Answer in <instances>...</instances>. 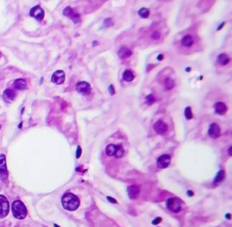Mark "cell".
<instances>
[{"instance_id": "obj_1", "label": "cell", "mask_w": 232, "mask_h": 227, "mask_svg": "<svg viewBox=\"0 0 232 227\" xmlns=\"http://www.w3.org/2000/svg\"><path fill=\"white\" fill-rule=\"evenodd\" d=\"M62 205L67 211H75L80 206V200L75 194L66 193L62 197Z\"/></svg>"}, {"instance_id": "obj_2", "label": "cell", "mask_w": 232, "mask_h": 227, "mask_svg": "<svg viewBox=\"0 0 232 227\" xmlns=\"http://www.w3.org/2000/svg\"><path fill=\"white\" fill-rule=\"evenodd\" d=\"M12 213H13V216L15 218L18 220H23L27 217V210L25 204L22 201L16 200L12 204Z\"/></svg>"}, {"instance_id": "obj_3", "label": "cell", "mask_w": 232, "mask_h": 227, "mask_svg": "<svg viewBox=\"0 0 232 227\" xmlns=\"http://www.w3.org/2000/svg\"><path fill=\"white\" fill-rule=\"evenodd\" d=\"M105 153L108 157H115V158H121L124 154V150L121 145H113L110 144L106 147Z\"/></svg>"}, {"instance_id": "obj_4", "label": "cell", "mask_w": 232, "mask_h": 227, "mask_svg": "<svg viewBox=\"0 0 232 227\" xmlns=\"http://www.w3.org/2000/svg\"><path fill=\"white\" fill-rule=\"evenodd\" d=\"M167 208L173 213H179L181 210V201L178 198L172 197L169 198L166 203Z\"/></svg>"}, {"instance_id": "obj_5", "label": "cell", "mask_w": 232, "mask_h": 227, "mask_svg": "<svg viewBox=\"0 0 232 227\" xmlns=\"http://www.w3.org/2000/svg\"><path fill=\"white\" fill-rule=\"evenodd\" d=\"M9 213V203L7 198L0 195V218H5Z\"/></svg>"}, {"instance_id": "obj_6", "label": "cell", "mask_w": 232, "mask_h": 227, "mask_svg": "<svg viewBox=\"0 0 232 227\" xmlns=\"http://www.w3.org/2000/svg\"><path fill=\"white\" fill-rule=\"evenodd\" d=\"M76 91L83 95H89L92 91V88L88 82L80 81L76 84Z\"/></svg>"}, {"instance_id": "obj_7", "label": "cell", "mask_w": 232, "mask_h": 227, "mask_svg": "<svg viewBox=\"0 0 232 227\" xmlns=\"http://www.w3.org/2000/svg\"><path fill=\"white\" fill-rule=\"evenodd\" d=\"M30 16L38 21H42L45 17V12L40 6H35L30 10Z\"/></svg>"}, {"instance_id": "obj_8", "label": "cell", "mask_w": 232, "mask_h": 227, "mask_svg": "<svg viewBox=\"0 0 232 227\" xmlns=\"http://www.w3.org/2000/svg\"><path fill=\"white\" fill-rule=\"evenodd\" d=\"M65 79V71L62 70H58L53 74L52 75V82L55 83V84H63Z\"/></svg>"}, {"instance_id": "obj_9", "label": "cell", "mask_w": 232, "mask_h": 227, "mask_svg": "<svg viewBox=\"0 0 232 227\" xmlns=\"http://www.w3.org/2000/svg\"><path fill=\"white\" fill-rule=\"evenodd\" d=\"M8 176L7 168L6 165V156L5 155H0V177L2 180H6Z\"/></svg>"}, {"instance_id": "obj_10", "label": "cell", "mask_w": 232, "mask_h": 227, "mask_svg": "<svg viewBox=\"0 0 232 227\" xmlns=\"http://www.w3.org/2000/svg\"><path fill=\"white\" fill-rule=\"evenodd\" d=\"M63 14H64L65 16L70 17L75 23H78V22L80 21V18H81V17H80V15L77 14L76 12H75V10L73 9L72 7H70V6H67V7H65V8L64 9Z\"/></svg>"}, {"instance_id": "obj_11", "label": "cell", "mask_w": 232, "mask_h": 227, "mask_svg": "<svg viewBox=\"0 0 232 227\" xmlns=\"http://www.w3.org/2000/svg\"><path fill=\"white\" fill-rule=\"evenodd\" d=\"M153 128L155 130V132L158 134V135H163L164 133L167 132L168 130V126L167 124L162 121H158L154 123L153 125Z\"/></svg>"}, {"instance_id": "obj_12", "label": "cell", "mask_w": 232, "mask_h": 227, "mask_svg": "<svg viewBox=\"0 0 232 227\" xmlns=\"http://www.w3.org/2000/svg\"><path fill=\"white\" fill-rule=\"evenodd\" d=\"M170 163V157L169 156V155H162V156L158 158L157 160V166L159 168H161V169H163V168H166L169 166Z\"/></svg>"}, {"instance_id": "obj_13", "label": "cell", "mask_w": 232, "mask_h": 227, "mask_svg": "<svg viewBox=\"0 0 232 227\" xmlns=\"http://www.w3.org/2000/svg\"><path fill=\"white\" fill-rule=\"evenodd\" d=\"M127 193H128V196L131 199L135 200L140 196V187L138 186H134V185L130 186L127 188Z\"/></svg>"}, {"instance_id": "obj_14", "label": "cell", "mask_w": 232, "mask_h": 227, "mask_svg": "<svg viewBox=\"0 0 232 227\" xmlns=\"http://www.w3.org/2000/svg\"><path fill=\"white\" fill-rule=\"evenodd\" d=\"M209 135L212 138H217L221 136V128H219L218 124L216 123L210 124L209 128Z\"/></svg>"}, {"instance_id": "obj_15", "label": "cell", "mask_w": 232, "mask_h": 227, "mask_svg": "<svg viewBox=\"0 0 232 227\" xmlns=\"http://www.w3.org/2000/svg\"><path fill=\"white\" fill-rule=\"evenodd\" d=\"M214 109H215V112L218 115H223L227 112L228 111V107L227 105L224 103V102H221V101H218L215 104L214 106Z\"/></svg>"}, {"instance_id": "obj_16", "label": "cell", "mask_w": 232, "mask_h": 227, "mask_svg": "<svg viewBox=\"0 0 232 227\" xmlns=\"http://www.w3.org/2000/svg\"><path fill=\"white\" fill-rule=\"evenodd\" d=\"M229 62H230V58L227 54H221L217 57V63L221 66L227 65Z\"/></svg>"}, {"instance_id": "obj_17", "label": "cell", "mask_w": 232, "mask_h": 227, "mask_svg": "<svg viewBox=\"0 0 232 227\" xmlns=\"http://www.w3.org/2000/svg\"><path fill=\"white\" fill-rule=\"evenodd\" d=\"M132 55V52L128 47H121L118 52V56L121 59H127Z\"/></svg>"}, {"instance_id": "obj_18", "label": "cell", "mask_w": 232, "mask_h": 227, "mask_svg": "<svg viewBox=\"0 0 232 227\" xmlns=\"http://www.w3.org/2000/svg\"><path fill=\"white\" fill-rule=\"evenodd\" d=\"M17 96V93L14 90L12 89H6L5 90L4 93H3V97L4 99L6 101H14V99L16 98Z\"/></svg>"}, {"instance_id": "obj_19", "label": "cell", "mask_w": 232, "mask_h": 227, "mask_svg": "<svg viewBox=\"0 0 232 227\" xmlns=\"http://www.w3.org/2000/svg\"><path fill=\"white\" fill-rule=\"evenodd\" d=\"M181 45L184 47H191L194 44V39L190 34H187L185 36H183L181 41Z\"/></svg>"}, {"instance_id": "obj_20", "label": "cell", "mask_w": 232, "mask_h": 227, "mask_svg": "<svg viewBox=\"0 0 232 227\" xmlns=\"http://www.w3.org/2000/svg\"><path fill=\"white\" fill-rule=\"evenodd\" d=\"M14 87L17 89V90H25L27 88V81L26 80L24 79H17L15 81H14Z\"/></svg>"}, {"instance_id": "obj_21", "label": "cell", "mask_w": 232, "mask_h": 227, "mask_svg": "<svg viewBox=\"0 0 232 227\" xmlns=\"http://www.w3.org/2000/svg\"><path fill=\"white\" fill-rule=\"evenodd\" d=\"M123 79L125 81H128V82L131 81L134 79V74H133V73L131 70H126V71H124V73L123 74Z\"/></svg>"}, {"instance_id": "obj_22", "label": "cell", "mask_w": 232, "mask_h": 227, "mask_svg": "<svg viewBox=\"0 0 232 227\" xmlns=\"http://www.w3.org/2000/svg\"><path fill=\"white\" fill-rule=\"evenodd\" d=\"M164 85H165V88L167 90H172L175 86V82L172 79V78H170V77H167L165 80H164Z\"/></svg>"}, {"instance_id": "obj_23", "label": "cell", "mask_w": 232, "mask_h": 227, "mask_svg": "<svg viewBox=\"0 0 232 227\" xmlns=\"http://www.w3.org/2000/svg\"><path fill=\"white\" fill-rule=\"evenodd\" d=\"M138 15L140 16V17L145 19V18H148L149 16H150V11L148 8H146V7H142L139 10L138 12Z\"/></svg>"}, {"instance_id": "obj_24", "label": "cell", "mask_w": 232, "mask_h": 227, "mask_svg": "<svg viewBox=\"0 0 232 227\" xmlns=\"http://www.w3.org/2000/svg\"><path fill=\"white\" fill-rule=\"evenodd\" d=\"M224 177H225V172H224L223 170H219V171L218 172L215 179H214V184L217 185V184H218V183H221V182L223 180V179H224Z\"/></svg>"}, {"instance_id": "obj_25", "label": "cell", "mask_w": 232, "mask_h": 227, "mask_svg": "<svg viewBox=\"0 0 232 227\" xmlns=\"http://www.w3.org/2000/svg\"><path fill=\"white\" fill-rule=\"evenodd\" d=\"M145 102L147 103V105H149V106L152 105L155 102V97L152 94L148 95V96H146V98H145Z\"/></svg>"}, {"instance_id": "obj_26", "label": "cell", "mask_w": 232, "mask_h": 227, "mask_svg": "<svg viewBox=\"0 0 232 227\" xmlns=\"http://www.w3.org/2000/svg\"><path fill=\"white\" fill-rule=\"evenodd\" d=\"M184 114H185V118L188 119V121H190V119H191V118H193V115H192V112H191L190 107H187V108L185 109Z\"/></svg>"}, {"instance_id": "obj_27", "label": "cell", "mask_w": 232, "mask_h": 227, "mask_svg": "<svg viewBox=\"0 0 232 227\" xmlns=\"http://www.w3.org/2000/svg\"><path fill=\"white\" fill-rule=\"evenodd\" d=\"M152 38L153 40H159L161 38V34L159 32H154L152 34Z\"/></svg>"}, {"instance_id": "obj_28", "label": "cell", "mask_w": 232, "mask_h": 227, "mask_svg": "<svg viewBox=\"0 0 232 227\" xmlns=\"http://www.w3.org/2000/svg\"><path fill=\"white\" fill-rule=\"evenodd\" d=\"M161 221H162V218H161V217H157V218H155V219L152 221V223H153V224H158Z\"/></svg>"}, {"instance_id": "obj_29", "label": "cell", "mask_w": 232, "mask_h": 227, "mask_svg": "<svg viewBox=\"0 0 232 227\" xmlns=\"http://www.w3.org/2000/svg\"><path fill=\"white\" fill-rule=\"evenodd\" d=\"M81 153H82V149L80 147H77V152H76V158H79L80 156H81Z\"/></svg>"}, {"instance_id": "obj_30", "label": "cell", "mask_w": 232, "mask_h": 227, "mask_svg": "<svg viewBox=\"0 0 232 227\" xmlns=\"http://www.w3.org/2000/svg\"><path fill=\"white\" fill-rule=\"evenodd\" d=\"M107 199L108 200H110V202H112V203H113V204H116L117 203V201L114 199V198H113V197H111V196H107Z\"/></svg>"}, {"instance_id": "obj_31", "label": "cell", "mask_w": 232, "mask_h": 227, "mask_svg": "<svg viewBox=\"0 0 232 227\" xmlns=\"http://www.w3.org/2000/svg\"><path fill=\"white\" fill-rule=\"evenodd\" d=\"M109 91H111V94H112V95H113V94H114V92H115V91H114V89H113V85H111V86L109 87Z\"/></svg>"}, {"instance_id": "obj_32", "label": "cell", "mask_w": 232, "mask_h": 227, "mask_svg": "<svg viewBox=\"0 0 232 227\" xmlns=\"http://www.w3.org/2000/svg\"><path fill=\"white\" fill-rule=\"evenodd\" d=\"M228 155H229V156H231V155H232V148L231 147L228 148Z\"/></svg>"}, {"instance_id": "obj_33", "label": "cell", "mask_w": 232, "mask_h": 227, "mask_svg": "<svg viewBox=\"0 0 232 227\" xmlns=\"http://www.w3.org/2000/svg\"><path fill=\"white\" fill-rule=\"evenodd\" d=\"M188 195H190V196H193V192H192V191H188Z\"/></svg>"}, {"instance_id": "obj_34", "label": "cell", "mask_w": 232, "mask_h": 227, "mask_svg": "<svg viewBox=\"0 0 232 227\" xmlns=\"http://www.w3.org/2000/svg\"><path fill=\"white\" fill-rule=\"evenodd\" d=\"M227 218H228V219H230V214H229V213L227 214Z\"/></svg>"}, {"instance_id": "obj_35", "label": "cell", "mask_w": 232, "mask_h": 227, "mask_svg": "<svg viewBox=\"0 0 232 227\" xmlns=\"http://www.w3.org/2000/svg\"><path fill=\"white\" fill-rule=\"evenodd\" d=\"M55 227H60V226H58L57 224H55Z\"/></svg>"}, {"instance_id": "obj_36", "label": "cell", "mask_w": 232, "mask_h": 227, "mask_svg": "<svg viewBox=\"0 0 232 227\" xmlns=\"http://www.w3.org/2000/svg\"><path fill=\"white\" fill-rule=\"evenodd\" d=\"M1 56H2V54H1V53H0V58H1Z\"/></svg>"}, {"instance_id": "obj_37", "label": "cell", "mask_w": 232, "mask_h": 227, "mask_svg": "<svg viewBox=\"0 0 232 227\" xmlns=\"http://www.w3.org/2000/svg\"><path fill=\"white\" fill-rule=\"evenodd\" d=\"M0 128H1V126H0Z\"/></svg>"}]
</instances>
